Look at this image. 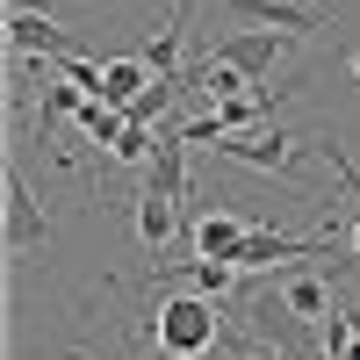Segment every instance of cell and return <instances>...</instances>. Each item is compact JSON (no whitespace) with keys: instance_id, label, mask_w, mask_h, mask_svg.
<instances>
[{"instance_id":"obj_1","label":"cell","mask_w":360,"mask_h":360,"mask_svg":"<svg viewBox=\"0 0 360 360\" xmlns=\"http://www.w3.org/2000/svg\"><path fill=\"white\" fill-rule=\"evenodd\" d=\"M152 353L159 360H209L217 346H245L231 332V324L217 317V303L209 295H195V288H173V295H159V310H152Z\"/></svg>"},{"instance_id":"obj_2","label":"cell","mask_w":360,"mask_h":360,"mask_svg":"<svg viewBox=\"0 0 360 360\" xmlns=\"http://www.w3.org/2000/svg\"><path fill=\"white\" fill-rule=\"evenodd\" d=\"M303 37H288V29H231V37H217V65H231V72H245L252 86H266V72H274V58H288Z\"/></svg>"},{"instance_id":"obj_3","label":"cell","mask_w":360,"mask_h":360,"mask_svg":"<svg viewBox=\"0 0 360 360\" xmlns=\"http://www.w3.org/2000/svg\"><path fill=\"white\" fill-rule=\"evenodd\" d=\"M0 195H8V231H0V245H8V252H29V245H44V238H51V217L37 209V195H29V180H22V159H8V180H0Z\"/></svg>"},{"instance_id":"obj_4","label":"cell","mask_w":360,"mask_h":360,"mask_svg":"<svg viewBox=\"0 0 360 360\" xmlns=\"http://www.w3.org/2000/svg\"><path fill=\"white\" fill-rule=\"evenodd\" d=\"M295 144L288 130H274V123H259V130H245V137H217V159H238V166H259V173H288L295 166Z\"/></svg>"},{"instance_id":"obj_5","label":"cell","mask_w":360,"mask_h":360,"mask_svg":"<svg viewBox=\"0 0 360 360\" xmlns=\"http://www.w3.org/2000/svg\"><path fill=\"white\" fill-rule=\"evenodd\" d=\"M288 259H332V238H288V231L252 224L245 252H238V266H245V274H259V266H288Z\"/></svg>"},{"instance_id":"obj_6","label":"cell","mask_w":360,"mask_h":360,"mask_svg":"<svg viewBox=\"0 0 360 360\" xmlns=\"http://www.w3.org/2000/svg\"><path fill=\"white\" fill-rule=\"evenodd\" d=\"M238 22H266V29H288V37H310L324 29V8L317 0H224Z\"/></svg>"},{"instance_id":"obj_7","label":"cell","mask_w":360,"mask_h":360,"mask_svg":"<svg viewBox=\"0 0 360 360\" xmlns=\"http://www.w3.org/2000/svg\"><path fill=\"white\" fill-rule=\"evenodd\" d=\"M245 238H252L245 217H231V209H202V217H195V259H231L238 266Z\"/></svg>"},{"instance_id":"obj_8","label":"cell","mask_w":360,"mask_h":360,"mask_svg":"<svg viewBox=\"0 0 360 360\" xmlns=\"http://www.w3.org/2000/svg\"><path fill=\"white\" fill-rule=\"evenodd\" d=\"M8 44H15L22 58H72V37H65L51 15H37V8H15V15H8Z\"/></svg>"},{"instance_id":"obj_9","label":"cell","mask_w":360,"mask_h":360,"mask_svg":"<svg viewBox=\"0 0 360 360\" xmlns=\"http://www.w3.org/2000/svg\"><path fill=\"white\" fill-rule=\"evenodd\" d=\"M180 37H188V0H173V15H166V29H152L144 37V65H152V79H180Z\"/></svg>"},{"instance_id":"obj_10","label":"cell","mask_w":360,"mask_h":360,"mask_svg":"<svg viewBox=\"0 0 360 360\" xmlns=\"http://www.w3.org/2000/svg\"><path fill=\"white\" fill-rule=\"evenodd\" d=\"M144 188H152L159 202H188V144L180 137H159L152 166H144Z\"/></svg>"},{"instance_id":"obj_11","label":"cell","mask_w":360,"mask_h":360,"mask_svg":"<svg viewBox=\"0 0 360 360\" xmlns=\"http://www.w3.org/2000/svg\"><path fill=\"white\" fill-rule=\"evenodd\" d=\"M144 86H152V65H144V58H101V101L108 108L130 115V101L144 94Z\"/></svg>"},{"instance_id":"obj_12","label":"cell","mask_w":360,"mask_h":360,"mask_svg":"<svg viewBox=\"0 0 360 360\" xmlns=\"http://www.w3.org/2000/svg\"><path fill=\"white\" fill-rule=\"evenodd\" d=\"M238 274H245V266H231V259H188V266H180L173 281H188L195 295H209V303H224V295L238 288Z\"/></svg>"},{"instance_id":"obj_13","label":"cell","mask_w":360,"mask_h":360,"mask_svg":"<svg viewBox=\"0 0 360 360\" xmlns=\"http://www.w3.org/2000/svg\"><path fill=\"white\" fill-rule=\"evenodd\" d=\"M281 303H288V317H303V324H317V317H339V310H332V288H324L317 274H295Z\"/></svg>"},{"instance_id":"obj_14","label":"cell","mask_w":360,"mask_h":360,"mask_svg":"<svg viewBox=\"0 0 360 360\" xmlns=\"http://www.w3.org/2000/svg\"><path fill=\"white\" fill-rule=\"evenodd\" d=\"M72 123L94 137V144H108V152H115V144H123V130H130V115H123V108H108V101H86Z\"/></svg>"},{"instance_id":"obj_15","label":"cell","mask_w":360,"mask_h":360,"mask_svg":"<svg viewBox=\"0 0 360 360\" xmlns=\"http://www.w3.org/2000/svg\"><path fill=\"white\" fill-rule=\"evenodd\" d=\"M137 238H144V245H152V252H159L166 238H173V202H159L152 188L137 195Z\"/></svg>"},{"instance_id":"obj_16","label":"cell","mask_w":360,"mask_h":360,"mask_svg":"<svg viewBox=\"0 0 360 360\" xmlns=\"http://www.w3.org/2000/svg\"><path fill=\"white\" fill-rule=\"evenodd\" d=\"M173 94H180V79H152V86H144V94L130 101V123H137V130H152L159 115L173 108Z\"/></svg>"},{"instance_id":"obj_17","label":"cell","mask_w":360,"mask_h":360,"mask_svg":"<svg viewBox=\"0 0 360 360\" xmlns=\"http://www.w3.org/2000/svg\"><path fill=\"white\" fill-rule=\"evenodd\" d=\"M152 152H159V137L130 123V130H123V144H115V152H108V159H115V166H152Z\"/></svg>"},{"instance_id":"obj_18","label":"cell","mask_w":360,"mask_h":360,"mask_svg":"<svg viewBox=\"0 0 360 360\" xmlns=\"http://www.w3.org/2000/svg\"><path fill=\"white\" fill-rule=\"evenodd\" d=\"M332 360H360V324L353 317H332Z\"/></svg>"},{"instance_id":"obj_19","label":"cell","mask_w":360,"mask_h":360,"mask_svg":"<svg viewBox=\"0 0 360 360\" xmlns=\"http://www.w3.org/2000/svg\"><path fill=\"white\" fill-rule=\"evenodd\" d=\"M353 79H360V51H353Z\"/></svg>"},{"instance_id":"obj_20","label":"cell","mask_w":360,"mask_h":360,"mask_svg":"<svg viewBox=\"0 0 360 360\" xmlns=\"http://www.w3.org/2000/svg\"><path fill=\"white\" fill-rule=\"evenodd\" d=\"M259 360H266V353H259ZM274 360H281V353H274Z\"/></svg>"}]
</instances>
